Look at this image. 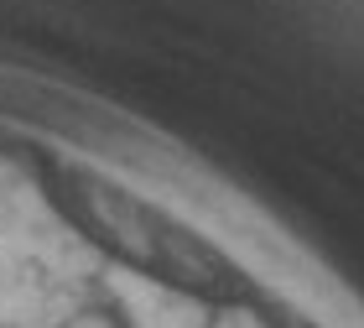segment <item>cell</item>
Wrapping results in <instances>:
<instances>
[{"label":"cell","instance_id":"cell-1","mask_svg":"<svg viewBox=\"0 0 364 328\" xmlns=\"http://www.w3.org/2000/svg\"><path fill=\"white\" fill-rule=\"evenodd\" d=\"M58 328H136L125 313V302H109V297H94V302H78Z\"/></svg>","mask_w":364,"mask_h":328}]
</instances>
